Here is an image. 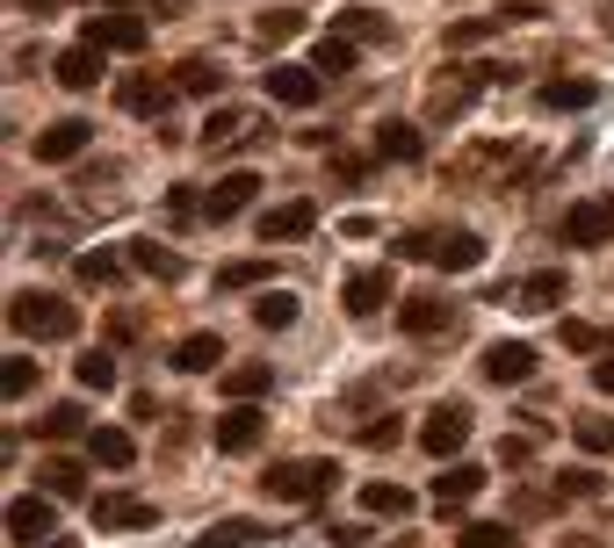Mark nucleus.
Wrapping results in <instances>:
<instances>
[{
  "label": "nucleus",
  "mask_w": 614,
  "mask_h": 548,
  "mask_svg": "<svg viewBox=\"0 0 614 548\" xmlns=\"http://www.w3.org/2000/svg\"><path fill=\"white\" fill-rule=\"evenodd\" d=\"M8 326L30 332V340H72V332H80V310L52 289H22L15 304H8Z\"/></svg>",
  "instance_id": "2"
},
{
  "label": "nucleus",
  "mask_w": 614,
  "mask_h": 548,
  "mask_svg": "<svg viewBox=\"0 0 614 548\" xmlns=\"http://www.w3.org/2000/svg\"><path fill=\"white\" fill-rule=\"evenodd\" d=\"M109 8H130V0H109Z\"/></svg>",
  "instance_id": "53"
},
{
  "label": "nucleus",
  "mask_w": 614,
  "mask_h": 548,
  "mask_svg": "<svg viewBox=\"0 0 614 548\" xmlns=\"http://www.w3.org/2000/svg\"><path fill=\"white\" fill-rule=\"evenodd\" d=\"M217 361H225V340H217V332H189V340L174 346V368H181V376H211Z\"/></svg>",
  "instance_id": "26"
},
{
  "label": "nucleus",
  "mask_w": 614,
  "mask_h": 548,
  "mask_svg": "<svg viewBox=\"0 0 614 548\" xmlns=\"http://www.w3.org/2000/svg\"><path fill=\"white\" fill-rule=\"evenodd\" d=\"M354 58H362V52H354V36H326V44L311 52V72H318V80H340V72H354Z\"/></svg>",
  "instance_id": "34"
},
{
  "label": "nucleus",
  "mask_w": 614,
  "mask_h": 548,
  "mask_svg": "<svg viewBox=\"0 0 614 548\" xmlns=\"http://www.w3.org/2000/svg\"><path fill=\"white\" fill-rule=\"evenodd\" d=\"M268 260H225V267H217V296H239V289H268Z\"/></svg>",
  "instance_id": "33"
},
{
  "label": "nucleus",
  "mask_w": 614,
  "mask_h": 548,
  "mask_svg": "<svg viewBox=\"0 0 614 548\" xmlns=\"http://www.w3.org/2000/svg\"><path fill=\"white\" fill-rule=\"evenodd\" d=\"M340 36H354V44H376V36H390V22L376 15V8H340Z\"/></svg>",
  "instance_id": "41"
},
{
  "label": "nucleus",
  "mask_w": 614,
  "mask_h": 548,
  "mask_svg": "<svg viewBox=\"0 0 614 548\" xmlns=\"http://www.w3.org/2000/svg\"><path fill=\"white\" fill-rule=\"evenodd\" d=\"M88 455H94L102 469H130V463H138V441H130L123 426H94V433H88Z\"/></svg>",
  "instance_id": "28"
},
{
  "label": "nucleus",
  "mask_w": 614,
  "mask_h": 548,
  "mask_svg": "<svg viewBox=\"0 0 614 548\" xmlns=\"http://www.w3.org/2000/svg\"><path fill=\"white\" fill-rule=\"evenodd\" d=\"M72 376H80V390H116V354H109V346H94V354L72 361Z\"/></svg>",
  "instance_id": "37"
},
{
  "label": "nucleus",
  "mask_w": 614,
  "mask_h": 548,
  "mask_svg": "<svg viewBox=\"0 0 614 548\" xmlns=\"http://www.w3.org/2000/svg\"><path fill=\"white\" fill-rule=\"evenodd\" d=\"M253 36H261V44H289V36H304V8H261Z\"/></svg>",
  "instance_id": "36"
},
{
  "label": "nucleus",
  "mask_w": 614,
  "mask_h": 548,
  "mask_svg": "<svg viewBox=\"0 0 614 548\" xmlns=\"http://www.w3.org/2000/svg\"><path fill=\"white\" fill-rule=\"evenodd\" d=\"M261 80H268V102H282V109H318V94H326V80L311 66H289V58L268 66Z\"/></svg>",
  "instance_id": "9"
},
{
  "label": "nucleus",
  "mask_w": 614,
  "mask_h": 548,
  "mask_svg": "<svg viewBox=\"0 0 614 548\" xmlns=\"http://www.w3.org/2000/svg\"><path fill=\"white\" fill-rule=\"evenodd\" d=\"M326 541L333 548H368V527L362 520H340V527H326Z\"/></svg>",
  "instance_id": "45"
},
{
  "label": "nucleus",
  "mask_w": 614,
  "mask_h": 548,
  "mask_svg": "<svg viewBox=\"0 0 614 548\" xmlns=\"http://www.w3.org/2000/svg\"><path fill=\"white\" fill-rule=\"evenodd\" d=\"M311 224H318V203H275V209H261V239H268V246L304 239Z\"/></svg>",
  "instance_id": "18"
},
{
  "label": "nucleus",
  "mask_w": 614,
  "mask_h": 548,
  "mask_svg": "<svg viewBox=\"0 0 614 548\" xmlns=\"http://www.w3.org/2000/svg\"><path fill=\"white\" fill-rule=\"evenodd\" d=\"M571 433H579V447H585V455H614V419H579Z\"/></svg>",
  "instance_id": "44"
},
{
  "label": "nucleus",
  "mask_w": 614,
  "mask_h": 548,
  "mask_svg": "<svg viewBox=\"0 0 614 548\" xmlns=\"http://www.w3.org/2000/svg\"><path fill=\"white\" fill-rule=\"evenodd\" d=\"M297 318H304V304L289 289H261V304H253V326L261 332H289Z\"/></svg>",
  "instance_id": "29"
},
{
  "label": "nucleus",
  "mask_w": 614,
  "mask_h": 548,
  "mask_svg": "<svg viewBox=\"0 0 614 548\" xmlns=\"http://www.w3.org/2000/svg\"><path fill=\"white\" fill-rule=\"evenodd\" d=\"M261 441H268V411L261 404H225V419H217V447H225V455H253Z\"/></svg>",
  "instance_id": "11"
},
{
  "label": "nucleus",
  "mask_w": 614,
  "mask_h": 548,
  "mask_svg": "<svg viewBox=\"0 0 614 548\" xmlns=\"http://www.w3.org/2000/svg\"><path fill=\"white\" fill-rule=\"evenodd\" d=\"M174 87H181V94H195V102H217V94H225V66H217V58H181Z\"/></svg>",
  "instance_id": "22"
},
{
  "label": "nucleus",
  "mask_w": 614,
  "mask_h": 548,
  "mask_svg": "<svg viewBox=\"0 0 614 548\" xmlns=\"http://www.w3.org/2000/svg\"><path fill=\"white\" fill-rule=\"evenodd\" d=\"M44 498H58V505L88 498V469H80V463H66V455H58V463H44Z\"/></svg>",
  "instance_id": "31"
},
{
  "label": "nucleus",
  "mask_w": 614,
  "mask_h": 548,
  "mask_svg": "<svg viewBox=\"0 0 614 548\" xmlns=\"http://www.w3.org/2000/svg\"><path fill=\"white\" fill-rule=\"evenodd\" d=\"M470 426H477L470 404H434V411H427V426H420V447L434 455V463H456L463 441H470Z\"/></svg>",
  "instance_id": "4"
},
{
  "label": "nucleus",
  "mask_w": 614,
  "mask_h": 548,
  "mask_svg": "<svg viewBox=\"0 0 614 548\" xmlns=\"http://www.w3.org/2000/svg\"><path fill=\"white\" fill-rule=\"evenodd\" d=\"M174 94H181V87L152 80V72H123V80H116V109H130V116H159V123H167Z\"/></svg>",
  "instance_id": "6"
},
{
  "label": "nucleus",
  "mask_w": 614,
  "mask_h": 548,
  "mask_svg": "<svg viewBox=\"0 0 614 548\" xmlns=\"http://www.w3.org/2000/svg\"><path fill=\"white\" fill-rule=\"evenodd\" d=\"M195 209H203V195H195V189H167V217H195Z\"/></svg>",
  "instance_id": "48"
},
{
  "label": "nucleus",
  "mask_w": 614,
  "mask_h": 548,
  "mask_svg": "<svg viewBox=\"0 0 614 548\" xmlns=\"http://www.w3.org/2000/svg\"><path fill=\"white\" fill-rule=\"evenodd\" d=\"M195 137H203L211 152H225V145H246V137H261V116H253V109H211Z\"/></svg>",
  "instance_id": "14"
},
{
  "label": "nucleus",
  "mask_w": 614,
  "mask_h": 548,
  "mask_svg": "<svg viewBox=\"0 0 614 548\" xmlns=\"http://www.w3.org/2000/svg\"><path fill=\"white\" fill-rule=\"evenodd\" d=\"M412 505H420V498L405 491V483H390V477H368V483H362V513H368V520H405Z\"/></svg>",
  "instance_id": "19"
},
{
  "label": "nucleus",
  "mask_w": 614,
  "mask_h": 548,
  "mask_svg": "<svg viewBox=\"0 0 614 548\" xmlns=\"http://www.w3.org/2000/svg\"><path fill=\"white\" fill-rule=\"evenodd\" d=\"M52 80L72 87V94H88V87L102 80V52H94V44H72V52H58V58H52Z\"/></svg>",
  "instance_id": "17"
},
{
  "label": "nucleus",
  "mask_w": 614,
  "mask_h": 548,
  "mask_svg": "<svg viewBox=\"0 0 614 548\" xmlns=\"http://www.w3.org/2000/svg\"><path fill=\"white\" fill-rule=\"evenodd\" d=\"M600 87L593 80H543V109L549 116H571V109H593Z\"/></svg>",
  "instance_id": "30"
},
{
  "label": "nucleus",
  "mask_w": 614,
  "mask_h": 548,
  "mask_svg": "<svg viewBox=\"0 0 614 548\" xmlns=\"http://www.w3.org/2000/svg\"><path fill=\"white\" fill-rule=\"evenodd\" d=\"M434 246H441V239H427V231H405L398 253H405V260H434Z\"/></svg>",
  "instance_id": "49"
},
{
  "label": "nucleus",
  "mask_w": 614,
  "mask_h": 548,
  "mask_svg": "<svg viewBox=\"0 0 614 548\" xmlns=\"http://www.w3.org/2000/svg\"><path fill=\"white\" fill-rule=\"evenodd\" d=\"M557 231H564V246H607L614 239V203H571Z\"/></svg>",
  "instance_id": "13"
},
{
  "label": "nucleus",
  "mask_w": 614,
  "mask_h": 548,
  "mask_svg": "<svg viewBox=\"0 0 614 548\" xmlns=\"http://www.w3.org/2000/svg\"><path fill=\"white\" fill-rule=\"evenodd\" d=\"M557 491H564V498H593L600 477H593V469H571V477H557Z\"/></svg>",
  "instance_id": "46"
},
{
  "label": "nucleus",
  "mask_w": 614,
  "mask_h": 548,
  "mask_svg": "<svg viewBox=\"0 0 614 548\" xmlns=\"http://www.w3.org/2000/svg\"><path fill=\"white\" fill-rule=\"evenodd\" d=\"M88 145H94V123L88 116H58V123L36 130V159H44V167H66V159H80Z\"/></svg>",
  "instance_id": "7"
},
{
  "label": "nucleus",
  "mask_w": 614,
  "mask_h": 548,
  "mask_svg": "<svg viewBox=\"0 0 614 548\" xmlns=\"http://www.w3.org/2000/svg\"><path fill=\"white\" fill-rule=\"evenodd\" d=\"M477 491H485V469H477V463H448V469L434 477V498L448 505V513H456V505H470Z\"/></svg>",
  "instance_id": "24"
},
{
  "label": "nucleus",
  "mask_w": 614,
  "mask_h": 548,
  "mask_svg": "<svg viewBox=\"0 0 614 548\" xmlns=\"http://www.w3.org/2000/svg\"><path fill=\"white\" fill-rule=\"evenodd\" d=\"M477 368H485V383H499V390H513V383H535V346H527V340H491Z\"/></svg>",
  "instance_id": "10"
},
{
  "label": "nucleus",
  "mask_w": 614,
  "mask_h": 548,
  "mask_svg": "<svg viewBox=\"0 0 614 548\" xmlns=\"http://www.w3.org/2000/svg\"><path fill=\"white\" fill-rule=\"evenodd\" d=\"M253 541H268V527H261V520H217V527L203 534L195 548H253Z\"/></svg>",
  "instance_id": "35"
},
{
  "label": "nucleus",
  "mask_w": 614,
  "mask_h": 548,
  "mask_svg": "<svg viewBox=\"0 0 614 548\" xmlns=\"http://www.w3.org/2000/svg\"><path fill=\"white\" fill-rule=\"evenodd\" d=\"M390 441H398V419H368L362 426V447H390Z\"/></svg>",
  "instance_id": "47"
},
{
  "label": "nucleus",
  "mask_w": 614,
  "mask_h": 548,
  "mask_svg": "<svg viewBox=\"0 0 614 548\" xmlns=\"http://www.w3.org/2000/svg\"><path fill=\"white\" fill-rule=\"evenodd\" d=\"M398 326L412 332V340H434V332L456 326V304H441V296H405V304H398Z\"/></svg>",
  "instance_id": "15"
},
{
  "label": "nucleus",
  "mask_w": 614,
  "mask_h": 548,
  "mask_svg": "<svg viewBox=\"0 0 614 548\" xmlns=\"http://www.w3.org/2000/svg\"><path fill=\"white\" fill-rule=\"evenodd\" d=\"M36 383H44V368H36L30 354H15V361H8V368H0V390H8V404H22V397H30Z\"/></svg>",
  "instance_id": "39"
},
{
  "label": "nucleus",
  "mask_w": 614,
  "mask_h": 548,
  "mask_svg": "<svg viewBox=\"0 0 614 548\" xmlns=\"http://www.w3.org/2000/svg\"><path fill=\"white\" fill-rule=\"evenodd\" d=\"M88 513H94V527H102V534H123V527H152L159 505H152V498H130V491H109V498H94Z\"/></svg>",
  "instance_id": "12"
},
{
  "label": "nucleus",
  "mask_w": 614,
  "mask_h": 548,
  "mask_svg": "<svg viewBox=\"0 0 614 548\" xmlns=\"http://www.w3.org/2000/svg\"><path fill=\"white\" fill-rule=\"evenodd\" d=\"M15 8H58V0H15Z\"/></svg>",
  "instance_id": "52"
},
{
  "label": "nucleus",
  "mask_w": 614,
  "mask_h": 548,
  "mask_svg": "<svg viewBox=\"0 0 614 548\" xmlns=\"http://www.w3.org/2000/svg\"><path fill=\"white\" fill-rule=\"evenodd\" d=\"M340 304H348L354 318H376V310L390 304V274H384V267H362V274H348V282H340Z\"/></svg>",
  "instance_id": "16"
},
{
  "label": "nucleus",
  "mask_w": 614,
  "mask_h": 548,
  "mask_svg": "<svg viewBox=\"0 0 614 548\" xmlns=\"http://www.w3.org/2000/svg\"><path fill=\"white\" fill-rule=\"evenodd\" d=\"M145 22L138 15H123V8H102V15H88V36L80 44H94V52H145Z\"/></svg>",
  "instance_id": "8"
},
{
  "label": "nucleus",
  "mask_w": 614,
  "mask_h": 548,
  "mask_svg": "<svg viewBox=\"0 0 614 548\" xmlns=\"http://www.w3.org/2000/svg\"><path fill=\"white\" fill-rule=\"evenodd\" d=\"M507 30V15H499V8H491V15H470V22H456V30H448V52H470V44H485V36H499Z\"/></svg>",
  "instance_id": "40"
},
{
  "label": "nucleus",
  "mask_w": 614,
  "mask_h": 548,
  "mask_svg": "<svg viewBox=\"0 0 614 548\" xmlns=\"http://www.w3.org/2000/svg\"><path fill=\"white\" fill-rule=\"evenodd\" d=\"M36 433H44V441H80V433H94L88 404H52L44 419H36Z\"/></svg>",
  "instance_id": "32"
},
{
  "label": "nucleus",
  "mask_w": 614,
  "mask_h": 548,
  "mask_svg": "<svg viewBox=\"0 0 614 548\" xmlns=\"http://www.w3.org/2000/svg\"><path fill=\"white\" fill-rule=\"evenodd\" d=\"M593 390H600V397H614V354H600V361H593Z\"/></svg>",
  "instance_id": "50"
},
{
  "label": "nucleus",
  "mask_w": 614,
  "mask_h": 548,
  "mask_svg": "<svg viewBox=\"0 0 614 548\" xmlns=\"http://www.w3.org/2000/svg\"><path fill=\"white\" fill-rule=\"evenodd\" d=\"M8 541L15 548H66V534H58V498H44V491L8 498Z\"/></svg>",
  "instance_id": "3"
},
{
  "label": "nucleus",
  "mask_w": 614,
  "mask_h": 548,
  "mask_svg": "<svg viewBox=\"0 0 614 548\" xmlns=\"http://www.w3.org/2000/svg\"><path fill=\"white\" fill-rule=\"evenodd\" d=\"M340 483V463H326V455H297V463H275L261 477V491L275 498V505H318V498Z\"/></svg>",
  "instance_id": "1"
},
{
  "label": "nucleus",
  "mask_w": 614,
  "mask_h": 548,
  "mask_svg": "<svg viewBox=\"0 0 614 548\" xmlns=\"http://www.w3.org/2000/svg\"><path fill=\"white\" fill-rule=\"evenodd\" d=\"M427 152V137H420V123H376V159H398V167H412V159Z\"/></svg>",
  "instance_id": "21"
},
{
  "label": "nucleus",
  "mask_w": 614,
  "mask_h": 548,
  "mask_svg": "<svg viewBox=\"0 0 614 548\" xmlns=\"http://www.w3.org/2000/svg\"><path fill=\"white\" fill-rule=\"evenodd\" d=\"M72 274H80L88 289H116V282H123V260H116V253H80V267H72Z\"/></svg>",
  "instance_id": "42"
},
{
  "label": "nucleus",
  "mask_w": 614,
  "mask_h": 548,
  "mask_svg": "<svg viewBox=\"0 0 614 548\" xmlns=\"http://www.w3.org/2000/svg\"><path fill=\"white\" fill-rule=\"evenodd\" d=\"M253 203H261V173H246V167H231L225 181H211V189H203V217H211V224L246 217Z\"/></svg>",
  "instance_id": "5"
},
{
  "label": "nucleus",
  "mask_w": 614,
  "mask_h": 548,
  "mask_svg": "<svg viewBox=\"0 0 614 548\" xmlns=\"http://www.w3.org/2000/svg\"><path fill=\"white\" fill-rule=\"evenodd\" d=\"M557 340L571 346V354H607V332H600V326H585V318H564V326H557Z\"/></svg>",
  "instance_id": "43"
},
{
  "label": "nucleus",
  "mask_w": 614,
  "mask_h": 548,
  "mask_svg": "<svg viewBox=\"0 0 614 548\" xmlns=\"http://www.w3.org/2000/svg\"><path fill=\"white\" fill-rule=\"evenodd\" d=\"M268 390H275V368H268V361H239V368H225V397H231V404H261Z\"/></svg>",
  "instance_id": "23"
},
{
  "label": "nucleus",
  "mask_w": 614,
  "mask_h": 548,
  "mask_svg": "<svg viewBox=\"0 0 614 548\" xmlns=\"http://www.w3.org/2000/svg\"><path fill=\"white\" fill-rule=\"evenodd\" d=\"M564 289H571V274H564V267H535L521 282V310H557Z\"/></svg>",
  "instance_id": "27"
},
{
  "label": "nucleus",
  "mask_w": 614,
  "mask_h": 548,
  "mask_svg": "<svg viewBox=\"0 0 614 548\" xmlns=\"http://www.w3.org/2000/svg\"><path fill=\"white\" fill-rule=\"evenodd\" d=\"M123 260H130L138 274H152V282H181V274H189V267H181V253H167L159 239H130V253H123Z\"/></svg>",
  "instance_id": "25"
},
{
  "label": "nucleus",
  "mask_w": 614,
  "mask_h": 548,
  "mask_svg": "<svg viewBox=\"0 0 614 548\" xmlns=\"http://www.w3.org/2000/svg\"><path fill=\"white\" fill-rule=\"evenodd\" d=\"M434 267L441 274H477L485 267V239H477V231H448V239L434 246Z\"/></svg>",
  "instance_id": "20"
},
{
  "label": "nucleus",
  "mask_w": 614,
  "mask_h": 548,
  "mask_svg": "<svg viewBox=\"0 0 614 548\" xmlns=\"http://www.w3.org/2000/svg\"><path fill=\"white\" fill-rule=\"evenodd\" d=\"M557 548H600V541H585V534H564V541Z\"/></svg>",
  "instance_id": "51"
},
{
  "label": "nucleus",
  "mask_w": 614,
  "mask_h": 548,
  "mask_svg": "<svg viewBox=\"0 0 614 548\" xmlns=\"http://www.w3.org/2000/svg\"><path fill=\"white\" fill-rule=\"evenodd\" d=\"M456 548H521V534H513L507 520H470V527L456 534Z\"/></svg>",
  "instance_id": "38"
}]
</instances>
